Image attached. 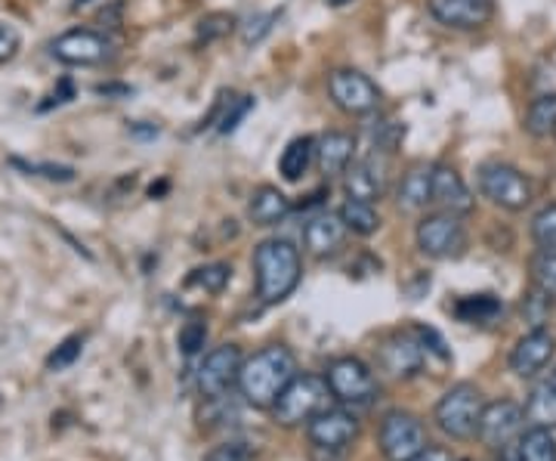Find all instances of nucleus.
<instances>
[{"mask_svg": "<svg viewBox=\"0 0 556 461\" xmlns=\"http://www.w3.org/2000/svg\"><path fill=\"white\" fill-rule=\"evenodd\" d=\"M532 241L541 251H556V204L541 208L532 217Z\"/></svg>", "mask_w": 556, "mask_h": 461, "instance_id": "obj_31", "label": "nucleus"}, {"mask_svg": "<svg viewBox=\"0 0 556 461\" xmlns=\"http://www.w3.org/2000/svg\"><path fill=\"white\" fill-rule=\"evenodd\" d=\"M526 424L535 431H556V387L551 382L538 384L526 400Z\"/></svg>", "mask_w": 556, "mask_h": 461, "instance_id": "obj_24", "label": "nucleus"}, {"mask_svg": "<svg viewBox=\"0 0 556 461\" xmlns=\"http://www.w3.org/2000/svg\"><path fill=\"white\" fill-rule=\"evenodd\" d=\"M427 431L417 415L393 409L380 422V452L387 461H408L415 459L420 449H427Z\"/></svg>", "mask_w": 556, "mask_h": 461, "instance_id": "obj_9", "label": "nucleus"}, {"mask_svg": "<svg viewBox=\"0 0 556 461\" xmlns=\"http://www.w3.org/2000/svg\"><path fill=\"white\" fill-rule=\"evenodd\" d=\"M383 167L375 164V159H353V164L343 171V192L346 199L356 201H380L383 199Z\"/></svg>", "mask_w": 556, "mask_h": 461, "instance_id": "obj_20", "label": "nucleus"}, {"mask_svg": "<svg viewBox=\"0 0 556 461\" xmlns=\"http://www.w3.org/2000/svg\"><path fill=\"white\" fill-rule=\"evenodd\" d=\"M291 211L294 204L278 186H257L248 201V217L254 226H278Z\"/></svg>", "mask_w": 556, "mask_h": 461, "instance_id": "obj_21", "label": "nucleus"}, {"mask_svg": "<svg viewBox=\"0 0 556 461\" xmlns=\"http://www.w3.org/2000/svg\"><path fill=\"white\" fill-rule=\"evenodd\" d=\"M276 22L278 13H257V16H251V20L241 25V40H244L248 47H251V43H260V40L273 32Z\"/></svg>", "mask_w": 556, "mask_h": 461, "instance_id": "obj_34", "label": "nucleus"}, {"mask_svg": "<svg viewBox=\"0 0 556 461\" xmlns=\"http://www.w3.org/2000/svg\"><path fill=\"white\" fill-rule=\"evenodd\" d=\"M325 3H331V7H343V3H350V0H325Z\"/></svg>", "mask_w": 556, "mask_h": 461, "instance_id": "obj_40", "label": "nucleus"}, {"mask_svg": "<svg viewBox=\"0 0 556 461\" xmlns=\"http://www.w3.org/2000/svg\"><path fill=\"white\" fill-rule=\"evenodd\" d=\"M254 109V97H239V100H229V112L219 119V134H232L239 127V121Z\"/></svg>", "mask_w": 556, "mask_h": 461, "instance_id": "obj_37", "label": "nucleus"}, {"mask_svg": "<svg viewBox=\"0 0 556 461\" xmlns=\"http://www.w3.org/2000/svg\"><path fill=\"white\" fill-rule=\"evenodd\" d=\"M306 437L318 449H334V452H346L358 437V422L353 412L346 409H325L316 419L306 422Z\"/></svg>", "mask_w": 556, "mask_h": 461, "instance_id": "obj_13", "label": "nucleus"}, {"mask_svg": "<svg viewBox=\"0 0 556 461\" xmlns=\"http://www.w3.org/2000/svg\"><path fill=\"white\" fill-rule=\"evenodd\" d=\"M517 461H556L554 431H535V427H529L519 437Z\"/></svg>", "mask_w": 556, "mask_h": 461, "instance_id": "obj_28", "label": "nucleus"}, {"mask_svg": "<svg viewBox=\"0 0 556 461\" xmlns=\"http://www.w3.org/2000/svg\"><path fill=\"white\" fill-rule=\"evenodd\" d=\"M396 201L402 211L415 214V211H424L427 204H433V180H430V167L420 164V167H412L408 174H402V183L396 189Z\"/></svg>", "mask_w": 556, "mask_h": 461, "instance_id": "obj_22", "label": "nucleus"}, {"mask_svg": "<svg viewBox=\"0 0 556 461\" xmlns=\"http://www.w3.org/2000/svg\"><path fill=\"white\" fill-rule=\"evenodd\" d=\"M207 341V325L201 320H192L182 325V332H179V347H182V353L186 357H192V353H199L201 347Z\"/></svg>", "mask_w": 556, "mask_h": 461, "instance_id": "obj_36", "label": "nucleus"}, {"mask_svg": "<svg viewBox=\"0 0 556 461\" xmlns=\"http://www.w3.org/2000/svg\"><path fill=\"white\" fill-rule=\"evenodd\" d=\"M80 350H84V335H72V338H65V341L47 357V369L50 372H62V369H68V365H75L80 357Z\"/></svg>", "mask_w": 556, "mask_h": 461, "instance_id": "obj_32", "label": "nucleus"}, {"mask_svg": "<svg viewBox=\"0 0 556 461\" xmlns=\"http://www.w3.org/2000/svg\"><path fill=\"white\" fill-rule=\"evenodd\" d=\"M482 409H485V400H482L477 384L464 382L442 394L433 419H437V427L445 437H452V440H470V437H477Z\"/></svg>", "mask_w": 556, "mask_h": 461, "instance_id": "obj_4", "label": "nucleus"}, {"mask_svg": "<svg viewBox=\"0 0 556 461\" xmlns=\"http://www.w3.org/2000/svg\"><path fill=\"white\" fill-rule=\"evenodd\" d=\"M356 159V137L346 130H328L316 140V164L321 174L338 177Z\"/></svg>", "mask_w": 556, "mask_h": 461, "instance_id": "obj_19", "label": "nucleus"}, {"mask_svg": "<svg viewBox=\"0 0 556 461\" xmlns=\"http://www.w3.org/2000/svg\"><path fill=\"white\" fill-rule=\"evenodd\" d=\"M430 357L427 344L420 328L412 332H396L393 338H387V344L380 347V365L393 375V378H412L424 369V360Z\"/></svg>", "mask_w": 556, "mask_h": 461, "instance_id": "obj_12", "label": "nucleus"}, {"mask_svg": "<svg viewBox=\"0 0 556 461\" xmlns=\"http://www.w3.org/2000/svg\"><path fill=\"white\" fill-rule=\"evenodd\" d=\"M254 276L257 298L266 307L288 301L303 279L300 248L291 239H266L254 248Z\"/></svg>", "mask_w": 556, "mask_h": 461, "instance_id": "obj_2", "label": "nucleus"}, {"mask_svg": "<svg viewBox=\"0 0 556 461\" xmlns=\"http://www.w3.org/2000/svg\"><path fill=\"white\" fill-rule=\"evenodd\" d=\"M298 357L285 344H269L241 362L239 390L254 409H273L281 390L298 378Z\"/></svg>", "mask_w": 556, "mask_h": 461, "instance_id": "obj_1", "label": "nucleus"}, {"mask_svg": "<svg viewBox=\"0 0 556 461\" xmlns=\"http://www.w3.org/2000/svg\"><path fill=\"white\" fill-rule=\"evenodd\" d=\"M232 28H236V16H232V13H207V16L199 22V40L211 43V40L226 38Z\"/></svg>", "mask_w": 556, "mask_h": 461, "instance_id": "obj_33", "label": "nucleus"}, {"mask_svg": "<svg viewBox=\"0 0 556 461\" xmlns=\"http://www.w3.org/2000/svg\"><path fill=\"white\" fill-rule=\"evenodd\" d=\"M522 127L544 140V137H554L556 134V94H544L532 100V105L526 109V119H522Z\"/></svg>", "mask_w": 556, "mask_h": 461, "instance_id": "obj_26", "label": "nucleus"}, {"mask_svg": "<svg viewBox=\"0 0 556 461\" xmlns=\"http://www.w3.org/2000/svg\"><path fill=\"white\" fill-rule=\"evenodd\" d=\"M430 16L457 32H477L495 20V0H427Z\"/></svg>", "mask_w": 556, "mask_h": 461, "instance_id": "obj_15", "label": "nucleus"}, {"mask_svg": "<svg viewBox=\"0 0 556 461\" xmlns=\"http://www.w3.org/2000/svg\"><path fill=\"white\" fill-rule=\"evenodd\" d=\"M551 384H554V387H556V372H554V375H551Z\"/></svg>", "mask_w": 556, "mask_h": 461, "instance_id": "obj_41", "label": "nucleus"}, {"mask_svg": "<svg viewBox=\"0 0 556 461\" xmlns=\"http://www.w3.org/2000/svg\"><path fill=\"white\" fill-rule=\"evenodd\" d=\"M229 279H232V266L229 263H207V266H201V270H195L189 276V285H201L204 291L219 295L229 285Z\"/></svg>", "mask_w": 556, "mask_h": 461, "instance_id": "obj_30", "label": "nucleus"}, {"mask_svg": "<svg viewBox=\"0 0 556 461\" xmlns=\"http://www.w3.org/2000/svg\"><path fill=\"white\" fill-rule=\"evenodd\" d=\"M477 183L482 199H489L497 208H504V211L519 214V211H526L532 204V183L514 164L485 161V164H479Z\"/></svg>", "mask_w": 556, "mask_h": 461, "instance_id": "obj_5", "label": "nucleus"}, {"mask_svg": "<svg viewBox=\"0 0 556 461\" xmlns=\"http://www.w3.org/2000/svg\"><path fill=\"white\" fill-rule=\"evenodd\" d=\"M408 461H455L452 459V452L448 449H442V446H427V449H420L415 459Z\"/></svg>", "mask_w": 556, "mask_h": 461, "instance_id": "obj_39", "label": "nucleus"}, {"mask_svg": "<svg viewBox=\"0 0 556 461\" xmlns=\"http://www.w3.org/2000/svg\"><path fill=\"white\" fill-rule=\"evenodd\" d=\"M325 382L331 387L334 400L343 406H371L378 397V378L371 372L368 362H362L358 357H340L328 365Z\"/></svg>", "mask_w": 556, "mask_h": 461, "instance_id": "obj_8", "label": "nucleus"}, {"mask_svg": "<svg viewBox=\"0 0 556 461\" xmlns=\"http://www.w3.org/2000/svg\"><path fill=\"white\" fill-rule=\"evenodd\" d=\"M241 350L236 344H223V347H214L199 365V390L201 397L207 400H217L223 397L232 384H239L241 372Z\"/></svg>", "mask_w": 556, "mask_h": 461, "instance_id": "obj_11", "label": "nucleus"}, {"mask_svg": "<svg viewBox=\"0 0 556 461\" xmlns=\"http://www.w3.org/2000/svg\"><path fill=\"white\" fill-rule=\"evenodd\" d=\"M50 53L62 65H102L105 60H112L115 43L97 28H72L50 43Z\"/></svg>", "mask_w": 556, "mask_h": 461, "instance_id": "obj_10", "label": "nucleus"}, {"mask_svg": "<svg viewBox=\"0 0 556 461\" xmlns=\"http://www.w3.org/2000/svg\"><path fill=\"white\" fill-rule=\"evenodd\" d=\"M417 248L420 254L433 258V261H448V258H460L467 251V229L460 214L452 211H433L424 221L417 223L415 229Z\"/></svg>", "mask_w": 556, "mask_h": 461, "instance_id": "obj_6", "label": "nucleus"}, {"mask_svg": "<svg viewBox=\"0 0 556 461\" xmlns=\"http://www.w3.org/2000/svg\"><path fill=\"white\" fill-rule=\"evenodd\" d=\"M331 387L321 375H298L294 382L281 390V397L273 406V415L281 427H298L316 419L318 412L331 409Z\"/></svg>", "mask_w": 556, "mask_h": 461, "instance_id": "obj_3", "label": "nucleus"}, {"mask_svg": "<svg viewBox=\"0 0 556 461\" xmlns=\"http://www.w3.org/2000/svg\"><path fill=\"white\" fill-rule=\"evenodd\" d=\"M22 47V35L13 28V25H3L0 22V65H7V62L13 60L16 53H20Z\"/></svg>", "mask_w": 556, "mask_h": 461, "instance_id": "obj_38", "label": "nucleus"}, {"mask_svg": "<svg viewBox=\"0 0 556 461\" xmlns=\"http://www.w3.org/2000/svg\"><path fill=\"white\" fill-rule=\"evenodd\" d=\"M532 285L547 301L556 303V251H541L532 261Z\"/></svg>", "mask_w": 556, "mask_h": 461, "instance_id": "obj_29", "label": "nucleus"}, {"mask_svg": "<svg viewBox=\"0 0 556 461\" xmlns=\"http://www.w3.org/2000/svg\"><path fill=\"white\" fill-rule=\"evenodd\" d=\"M328 97L350 119H365L380 109V87L358 68H334L328 75Z\"/></svg>", "mask_w": 556, "mask_h": 461, "instance_id": "obj_7", "label": "nucleus"}, {"mask_svg": "<svg viewBox=\"0 0 556 461\" xmlns=\"http://www.w3.org/2000/svg\"><path fill=\"white\" fill-rule=\"evenodd\" d=\"M316 164V137H294L281 149L278 174L288 183H298L306 177V171Z\"/></svg>", "mask_w": 556, "mask_h": 461, "instance_id": "obj_23", "label": "nucleus"}, {"mask_svg": "<svg viewBox=\"0 0 556 461\" xmlns=\"http://www.w3.org/2000/svg\"><path fill=\"white\" fill-rule=\"evenodd\" d=\"M338 214L340 221H343V226H346L350 233H356V236H375L380 229V214L371 201L346 199L340 204Z\"/></svg>", "mask_w": 556, "mask_h": 461, "instance_id": "obj_25", "label": "nucleus"}, {"mask_svg": "<svg viewBox=\"0 0 556 461\" xmlns=\"http://www.w3.org/2000/svg\"><path fill=\"white\" fill-rule=\"evenodd\" d=\"M556 353V338L547 328H532L526 332L510 353V369L519 378H535L538 372H544Z\"/></svg>", "mask_w": 556, "mask_h": 461, "instance_id": "obj_16", "label": "nucleus"}, {"mask_svg": "<svg viewBox=\"0 0 556 461\" xmlns=\"http://www.w3.org/2000/svg\"><path fill=\"white\" fill-rule=\"evenodd\" d=\"M551 307H554V303L547 301L535 285H532V291L522 298V313H526V320L532 322V328H544V320H547Z\"/></svg>", "mask_w": 556, "mask_h": 461, "instance_id": "obj_35", "label": "nucleus"}, {"mask_svg": "<svg viewBox=\"0 0 556 461\" xmlns=\"http://www.w3.org/2000/svg\"><path fill=\"white\" fill-rule=\"evenodd\" d=\"M346 226L340 221L338 211H321L316 217H309L303 226V245L313 258H331L338 254L346 241Z\"/></svg>", "mask_w": 556, "mask_h": 461, "instance_id": "obj_18", "label": "nucleus"}, {"mask_svg": "<svg viewBox=\"0 0 556 461\" xmlns=\"http://www.w3.org/2000/svg\"><path fill=\"white\" fill-rule=\"evenodd\" d=\"M430 180H433V204H437L439 211H452V214L467 217L477 208V199H473L470 186L464 183V177L457 174L455 167L430 164Z\"/></svg>", "mask_w": 556, "mask_h": 461, "instance_id": "obj_17", "label": "nucleus"}, {"mask_svg": "<svg viewBox=\"0 0 556 461\" xmlns=\"http://www.w3.org/2000/svg\"><path fill=\"white\" fill-rule=\"evenodd\" d=\"M526 427V415H522V406L514 400H497L489 402L482 409V419H479L477 437L492 449H504L510 440H517Z\"/></svg>", "mask_w": 556, "mask_h": 461, "instance_id": "obj_14", "label": "nucleus"}, {"mask_svg": "<svg viewBox=\"0 0 556 461\" xmlns=\"http://www.w3.org/2000/svg\"><path fill=\"white\" fill-rule=\"evenodd\" d=\"M457 320L473 322V325H485V322L497 320L504 313V303L497 301L495 295H473L455 303Z\"/></svg>", "mask_w": 556, "mask_h": 461, "instance_id": "obj_27", "label": "nucleus"}]
</instances>
